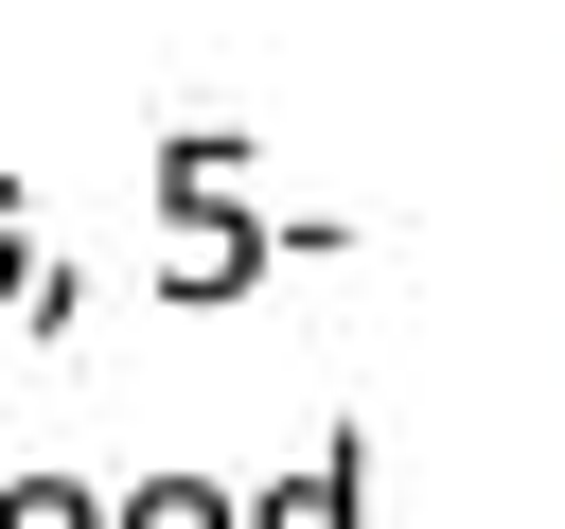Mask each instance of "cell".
I'll use <instances>...</instances> for the list:
<instances>
[{
    "label": "cell",
    "instance_id": "obj_2",
    "mask_svg": "<svg viewBox=\"0 0 565 529\" xmlns=\"http://www.w3.org/2000/svg\"><path fill=\"white\" fill-rule=\"evenodd\" d=\"M106 529H230V494L212 476H141V494H106Z\"/></svg>",
    "mask_w": 565,
    "mask_h": 529
},
{
    "label": "cell",
    "instance_id": "obj_3",
    "mask_svg": "<svg viewBox=\"0 0 565 529\" xmlns=\"http://www.w3.org/2000/svg\"><path fill=\"white\" fill-rule=\"evenodd\" d=\"M0 529H106L88 476H0Z\"/></svg>",
    "mask_w": 565,
    "mask_h": 529
},
{
    "label": "cell",
    "instance_id": "obj_1",
    "mask_svg": "<svg viewBox=\"0 0 565 529\" xmlns=\"http://www.w3.org/2000/svg\"><path fill=\"white\" fill-rule=\"evenodd\" d=\"M230 529H353V458H300L282 494H247Z\"/></svg>",
    "mask_w": 565,
    "mask_h": 529
}]
</instances>
